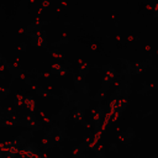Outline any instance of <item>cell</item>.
Here are the masks:
<instances>
[{
	"label": "cell",
	"mask_w": 158,
	"mask_h": 158,
	"mask_svg": "<svg viewBox=\"0 0 158 158\" xmlns=\"http://www.w3.org/2000/svg\"><path fill=\"white\" fill-rule=\"evenodd\" d=\"M9 152H10V154H15V153L17 152V149H16L15 147H10V148H9Z\"/></svg>",
	"instance_id": "cell-1"
},
{
	"label": "cell",
	"mask_w": 158,
	"mask_h": 158,
	"mask_svg": "<svg viewBox=\"0 0 158 158\" xmlns=\"http://www.w3.org/2000/svg\"><path fill=\"white\" fill-rule=\"evenodd\" d=\"M74 117H77V120H80V112L78 111V112H77V115H75Z\"/></svg>",
	"instance_id": "cell-2"
}]
</instances>
